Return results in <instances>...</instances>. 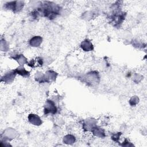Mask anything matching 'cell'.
<instances>
[{
	"label": "cell",
	"instance_id": "obj_1",
	"mask_svg": "<svg viewBox=\"0 0 147 147\" xmlns=\"http://www.w3.org/2000/svg\"><path fill=\"white\" fill-rule=\"evenodd\" d=\"M83 79L87 84L94 85L99 83V75L96 71H91L84 75Z\"/></svg>",
	"mask_w": 147,
	"mask_h": 147
},
{
	"label": "cell",
	"instance_id": "obj_2",
	"mask_svg": "<svg viewBox=\"0 0 147 147\" xmlns=\"http://www.w3.org/2000/svg\"><path fill=\"white\" fill-rule=\"evenodd\" d=\"M5 7L9 10H11L13 12H18L22 10L24 6V2L23 1H10L5 4Z\"/></svg>",
	"mask_w": 147,
	"mask_h": 147
},
{
	"label": "cell",
	"instance_id": "obj_3",
	"mask_svg": "<svg viewBox=\"0 0 147 147\" xmlns=\"http://www.w3.org/2000/svg\"><path fill=\"white\" fill-rule=\"evenodd\" d=\"M57 111V108L55 101L48 99L45 102L44 112L45 114H55Z\"/></svg>",
	"mask_w": 147,
	"mask_h": 147
},
{
	"label": "cell",
	"instance_id": "obj_4",
	"mask_svg": "<svg viewBox=\"0 0 147 147\" xmlns=\"http://www.w3.org/2000/svg\"><path fill=\"white\" fill-rule=\"evenodd\" d=\"M16 75L17 74L14 69L10 70L4 74L2 76L1 82H3L4 83L10 84L14 81Z\"/></svg>",
	"mask_w": 147,
	"mask_h": 147
},
{
	"label": "cell",
	"instance_id": "obj_5",
	"mask_svg": "<svg viewBox=\"0 0 147 147\" xmlns=\"http://www.w3.org/2000/svg\"><path fill=\"white\" fill-rule=\"evenodd\" d=\"M28 119L29 122L35 126H39L42 124V120L41 118L36 114L31 113L28 116Z\"/></svg>",
	"mask_w": 147,
	"mask_h": 147
},
{
	"label": "cell",
	"instance_id": "obj_6",
	"mask_svg": "<svg viewBox=\"0 0 147 147\" xmlns=\"http://www.w3.org/2000/svg\"><path fill=\"white\" fill-rule=\"evenodd\" d=\"M96 125V121L92 118L86 119L83 123V128L86 131H91L92 128Z\"/></svg>",
	"mask_w": 147,
	"mask_h": 147
},
{
	"label": "cell",
	"instance_id": "obj_7",
	"mask_svg": "<svg viewBox=\"0 0 147 147\" xmlns=\"http://www.w3.org/2000/svg\"><path fill=\"white\" fill-rule=\"evenodd\" d=\"M57 75H58L57 73L53 70L47 71L44 74L46 83L55 82L57 78Z\"/></svg>",
	"mask_w": 147,
	"mask_h": 147
},
{
	"label": "cell",
	"instance_id": "obj_8",
	"mask_svg": "<svg viewBox=\"0 0 147 147\" xmlns=\"http://www.w3.org/2000/svg\"><path fill=\"white\" fill-rule=\"evenodd\" d=\"M16 133H17L14 129L12 128H7L4 131V133L2 135H3L4 141H6L14 138V137H15Z\"/></svg>",
	"mask_w": 147,
	"mask_h": 147
},
{
	"label": "cell",
	"instance_id": "obj_9",
	"mask_svg": "<svg viewBox=\"0 0 147 147\" xmlns=\"http://www.w3.org/2000/svg\"><path fill=\"white\" fill-rule=\"evenodd\" d=\"M80 47L83 51L86 52L91 51L94 49L92 43L88 39H85L83 40L80 44Z\"/></svg>",
	"mask_w": 147,
	"mask_h": 147
},
{
	"label": "cell",
	"instance_id": "obj_10",
	"mask_svg": "<svg viewBox=\"0 0 147 147\" xmlns=\"http://www.w3.org/2000/svg\"><path fill=\"white\" fill-rule=\"evenodd\" d=\"M12 59L16 60L20 65H23L24 64H28V59L22 54H16L13 57Z\"/></svg>",
	"mask_w": 147,
	"mask_h": 147
},
{
	"label": "cell",
	"instance_id": "obj_11",
	"mask_svg": "<svg viewBox=\"0 0 147 147\" xmlns=\"http://www.w3.org/2000/svg\"><path fill=\"white\" fill-rule=\"evenodd\" d=\"M17 75H19L24 78H28L30 76V72L23 65H20L14 69Z\"/></svg>",
	"mask_w": 147,
	"mask_h": 147
},
{
	"label": "cell",
	"instance_id": "obj_12",
	"mask_svg": "<svg viewBox=\"0 0 147 147\" xmlns=\"http://www.w3.org/2000/svg\"><path fill=\"white\" fill-rule=\"evenodd\" d=\"M92 132V133L96 137H104L105 136V130L98 126H94L92 129L91 131Z\"/></svg>",
	"mask_w": 147,
	"mask_h": 147
},
{
	"label": "cell",
	"instance_id": "obj_13",
	"mask_svg": "<svg viewBox=\"0 0 147 147\" xmlns=\"http://www.w3.org/2000/svg\"><path fill=\"white\" fill-rule=\"evenodd\" d=\"M42 41V37L38 36H34L29 40V44L33 47H38L40 45Z\"/></svg>",
	"mask_w": 147,
	"mask_h": 147
},
{
	"label": "cell",
	"instance_id": "obj_14",
	"mask_svg": "<svg viewBox=\"0 0 147 147\" xmlns=\"http://www.w3.org/2000/svg\"><path fill=\"white\" fill-rule=\"evenodd\" d=\"M75 141V138L73 135L71 134H67L63 138V142L64 143L71 144L74 143Z\"/></svg>",
	"mask_w": 147,
	"mask_h": 147
},
{
	"label": "cell",
	"instance_id": "obj_15",
	"mask_svg": "<svg viewBox=\"0 0 147 147\" xmlns=\"http://www.w3.org/2000/svg\"><path fill=\"white\" fill-rule=\"evenodd\" d=\"M34 78L39 83H42L46 82L44 74H43L42 72H36L34 76Z\"/></svg>",
	"mask_w": 147,
	"mask_h": 147
},
{
	"label": "cell",
	"instance_id": "obj_16",
	"mask_svg": "<svg viewBox=\"0 0 147 147\" xmlns=\"http://www.w3.org/2000/svg\"><path fill=\"white\" fill-rule=\"evenodd\" d=\"M1 49L2 51H7L9 49V45L7 44V42L3 39H1Z\"/></svg>",
	"mask_w": 147,
	"mask_h": 147
},
{
	"label": "cell",
	"instance_id": "obj_17",
	"mask_svg": "<svg viewBox=\"0 0 147 147\" xmlns=\"http://www.w3.org/2000/svg\"><path fill=\"white\" fill-rule=\"evenodd\" d=\"M139 102V98L137 96H133L129 100V103L131 106L136 105Z\"/></svg>",
	"mask_w": 147,
	"mask_h": 147
},
{
	"label": "cell",
	"instance_id": "obj_18",
	"mask_svg": "<svg viewBox=\"0 0 147 147\" xmlns=\"http://www.w3.org/2000/svg\"><path fill=\"white\" fill-rule=\"evenodd\" d=\"M121 133H119V132L115 133L113 134L111 136V139H112L114 141H115V142H118V140H119V137H120V136H121Z\"/></svg>",
	"mask_w": 147,
	"mask_h": 147
}]
</instances>
